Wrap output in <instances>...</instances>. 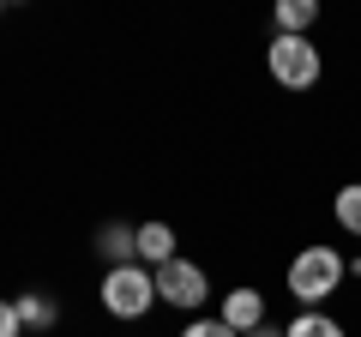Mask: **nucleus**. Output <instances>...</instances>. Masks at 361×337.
Listing matches in <instances>:
<instances>
[{"instance_id":"nucleus-1","label":"nucleus","mask_w":361,"mask_h":337,"mask_svg":"<svg viewBox=\"0 0 361 337\" xmlns=\"http://www.w3.org/2000/svg\"><path fill=\"white\" fill-rule=\"evenodd\" d=\"M337 289H343V253L337 247H301L295 265H289V295L313 307V301L337 295Z\"/></svg>"},{"instance_id":"nucleus-2","label":"nucleus","mask_w":361,"mask_h":337,"mask_svg":"<svg viewBox=\"0 0 361 337\" xmlns=\"http://www.w3.org/2000/svg\"><path fill=\"white\" fill-rule=\"evenodd\" d=\"M151 301H157V271H145V265H115L103 277V307L115 319H145Z\"/></svg>"},{"instance_id":"nucleus-3","label":"nucleus","mask_w":361,"mask_h":337,"mask_svg":"<svg viewBox=\"0 0 361 337\" xmlns=\"http://www.w3.org/2000/svg\"><path fill=\"white\" fill-rule=\"evenodd\" d=\"M271 78L283 85V91H307L319 85V49L307 37H277L271 42Z\"/></svg>"},{"instance_id":"nucleus-4","label":"nucleus","mask_w":361,"mask_h":337,"mask_svg":"<svg viewBox=\"0 0 361 337\" xmlns=\"http://www.w3.org/2000/svg\"><path fill=\"white\" fill-rule=\"evenodd\" d=\"M157 295H163L169 307H205V295H211L205 265H193V259H169V265H157Z\"/></svg>"},{"instance_id":"nucleus-5","label":"nucleus","mask_w":361,"mask_h":337,"mask_svg":"<svg viewBox=\"0 0 361 337\" xmlns=\"http://www.w3.org/2000/svg\"><path fill=\"white\" fill-rule=\"evenodd\" d=\"M217 319L229 325L235 337L259 331V325H265V301H259V289H229V295H223V313H217Z\"/></svg>"},{"instance_id":"nucleus-6","label":"nucleus","mask_w":361,"mask_h":337,"mask_svg":"<svg viewBox=\"0 0 361 337\" xmlns=\"http://www.w3.org/2000/svg\"><path fill=\"white\" fill-rule=\"evenodd\" d=\"M97 253L109 259V271H115V265H133V253H139V229H127V223H109V229L97 235Z\"/></svg>"},{"instance_id":"nucleus-7","label":"nucleus","mask_w":361,"mask_h":337,"mask_svg":"<svg viewBox=\"0 0 361 337\" xmlns=\"http://www.w3.org/2000/svg\"><path fill=\"white\" fill-rule=\"evenodd\" d=\"M139 259H151V265L175 259V229H169V223H145L139 229Z\"/></svg>"},{"instance_id":"nucleus-8","label":"nucleus","mask_w":361,"mask_h":337,"mask_svg":"<svg viewBox=\"0 0 361 337\" xmlns=\"http://www.w3.org/2000/svg\"><path fill=\"white\" fill-rule=\"evenodd\" d=\"M313 0H277V25H283V37H307V25H313Z\"/></svg>"},{"instance_id":"nucleus-9","label":"nucleus","mask_w":361,"mask_h":337,"mask_svg":"<svg viewBox=\"0 0 361 337\" xmlns=\"http://www.w3.org/2000/svg\"><path fill=\"white\" fill-rule=\"evenodd\" d=\"M18 319H25L30 331H54V319H61V307H54L49 295H25V301H18Z\"/></svg>"},{"instance_id":"nucleus-10","label":"nucleus","mask_w":361,"mask_h":337,"mask_svg":"<svg viewBox=\"0 0 361 337\" xmlns=\"http://www.w3.org/2000/svg\"><path fill=\"white\" fill-rule=\"evenodd\" d=\"M289 337H343V325L331 319V313H301L295 325H283Z\"/></svg>"},{"instance_id":"nucleus-11","label":"nucleus","mask_w":361,"mask_h":337,"mask_svg":"<svg viewBox=\"0 0 361 337\" xmlns=\"http://www.w3.org/2000/svg\"><path fill=\"white\" fill-rule=\"evenodd\" d=\"M337 223H343V229L361 241V181H349L343 193H337Z\"/></svg>"},{"instance_id":"nucleus-12","label":"nucleus","mask_w":361,"mask_h":337,"mask_svg":"<svg viewBox=\"0 0 361 337\" xmlns=\"http://www.w3.org/2000/svg\"><path fill=\"white\" fill-rule=\"evenodd\" d=\"M180 337H235V331H229L223 319H193V325H187Z\"/></svg>"},{"instance_id":"nucleus-13","label":"nucleus","mask_w":361,"mask_h":337,"mask_svg":"<svg viewBox=\"0 0 361 337\" xmlns=\"http://www.w3.org/2000/svg\"><path fill=\"white\" fill-rule=\"evenodd\" d=\"M25 319H18V301H0V337H18Z\"/></svg>"},{"instance_id":"nucleus-14","label":"nucleus","mask_w":361,"mask_h":337,"mask_svg":"<svg viewBox=\"0 0 361 337\" xmlns=\"http://www.w3.org/2000/svg\"><path fill=\"white\" fill-rule=\"evenodd\" d=\"M247 337H289V331H283V325H271V319H265L259 331H247Z\"/></svg>"}]
</instances>
